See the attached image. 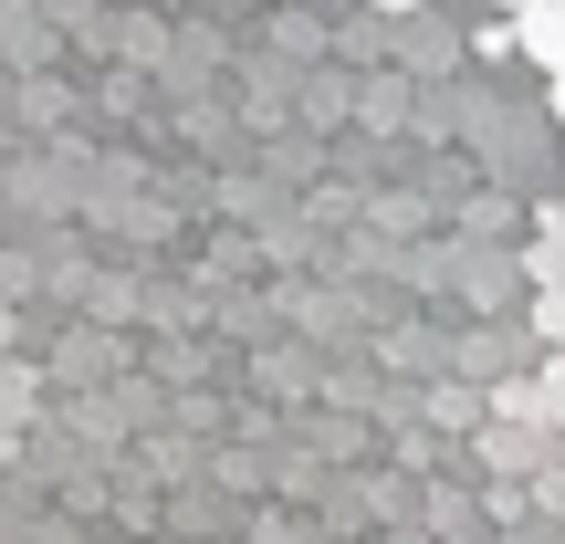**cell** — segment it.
Returning a JSON list of instances; mask_svg holds the SVG:
<instances>
[{"mask_svg":"<svg viewBox=\"0 0 565 544\" xmlns=\"http://www.w3.org/2000/svg\"><path fill=\"white\" fill-rule=\"evenodd\" d=\"M513 42L555 74V63H565V0H524V11H513Z\"/></svg>","mask_w":565,"mask_h":544,"instance_id":"cell-1","label":"cell"},{"mask_svg":"<svg viewBox=\"0 0 565 544\" xmlns=\"http://www.w3.org/2000/svg\"><path fill=\"white\" fill-rule=\"evenodd\" d=\"M471 53H482V63H503V53H524V42H513V11H503V21H482V32H471Z\"/></svg>","mask_w":565,"mask_h":544,"instance_id":"cell-2","label":"cell"},{"mask_svg":"<svg viewBox=\"0 0 565 544\" xmlns=\"http://www.w3.org/2000/svg\"><path fill=\"white\" fill-rule=\"evenodd\" d=\"M555 126H565V63H555Z\"/></svg>","mask_w":565,"mask_h":544,"instance_id":"cell-3","label":"cell"},{"mask_svg":"<svg viewBox=\"0 0 565 544\" xmlns=\"http://www.w3.org/2000/svg\"><path fill=\"white\" fill-rule=\"evenodd\" d=\"M377 11H408V0H377Z\"/></svg>","mask_w":565,"mask_h":544,"instance_id":"cell-4","label":"cell"},{"mask_svg":"<svg viewBox=\"0 0 565 544\" xmlns=\"http://www.w3.org/2000/svg\"><path fill=\"white\" fill-rule=\"evenodd\" d=\"M513 11H524V0H513Z\"/></svg>","mask_w":565,"mask_h":544,"instance_id":"cell-5","label":"cell"}]
</instances>
